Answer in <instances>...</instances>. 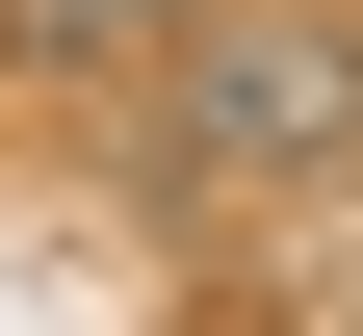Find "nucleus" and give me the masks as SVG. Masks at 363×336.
I'll return each mask as SVG.
<instances>
[{"mask_svg":"<svg viewBox=\"0 0 363 336\" xmlns=\"http://www.w3.org/2000/svg\"><path fill=\"white\" fill-rule=\"evenodd\" d=\"M363 156V26L337 0H208L156 26V207H286Z\"/></svg>","mask_w":363,"mask_h":336,"instance_id":"1","label":"nucleus"},{"mask_svg":"<svg viewBox=\"0 0 363 336\" xmlns=\"http://www.w3.org/2000/svg\"><path fill=\"white\" fill-rule=\"evenodd\" d=\"M156 26H208V0H0V52H52V78H156Z\"/></svg>","mask_w":363,"mask_h":336,"instance_id":"2","label":"nucleus"}]
</instances>
